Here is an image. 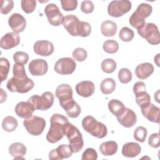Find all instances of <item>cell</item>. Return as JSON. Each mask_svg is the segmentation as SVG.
I'll use <instances>...</instances> for the list:
<instances>
[{
	"mask_svg": "<svg viewBox=\"0 0 160 160\" xmlns=\"http://www.w3.org/2000/svg\"><path fill=\"white\" fill-rule=\"evenodd\" d=\"M12 72L13 77L9 79L6 84V87L9 91L24 94L34 88V83L27 76L24 66H15L12 69Z\"/></svg>",
	"mask_w": 160,
	"mask_h": 160,
	"instance_id": "1",
	"label": "cell"
},
{
	"mask_svg": "<svg viewBox=\"0 0 160 160\" xmlns=\"http://www.w3.org/2000/svg\"><path fill=\"white\" fill-rule=\"evenodd\" d=\"M51 126L46 134V139L50 143H56L65 136L68 125V119L59 114H54L50 118Z\"/></svg>",
	"mask_w": 160,
	"mask_h": 160,
	"instance_id": "2",
	"label": "cell"
},
{
	"mask_svg": "<svg viewBox=\"0 0 160 160\" xmlns=\"http://www.w3.org/2000/svg\"><path fill=\"white\" fill-rule=\"evenodd\" d=\"M62 25L66 30L72 36L88 37L91 32L90 24L86 21H80L77 16L68 14L64 18Z\"/></svg>",
	"mask_w": 160,
	"mask_h": 160,
	"instance_id": "3",
	"label": "cell"
},
{
	"mask_svg": "<svg viewBox=\"0 0 160 160\" xmlns=\"http://www.w3.org/2000/svg\"><path fill=\"white\" fill-rule=\"evenodd\" d=\"M82 126L86 132L99 139L104 138L108 134L107 127L91 116H87L82 119Z\"/></svg>",
	"mask_w": 160,
	"mask_h": 160,
	"instance_id": "4",
	"label": "cell"
},
{
	"mask_svg": "<svg viewBox=\"0 0 160 160\" xmlns=\"http://www.w3.org/2000/svg\"><path fill=\"white\" fill-rule=\"evenodd\" d=\"M152 11V6L147 3L140 4L136 10L129 18V24L137 30L142 28L145 22V19L149 17Z\"/></svg>",
	"mask_w": 160,
	"mask_h": 160,
	"instance_id": "5",
	"label": "cell"
},
{
	"mask_svg": "<svg viewBox=\"0 0 160 160\" xmlns=\"http://www.w3.org/2000/svg\"><path fill=\"white\" fill-rule=\"evenodd\" d=\"M69 141V146L71 148L73 152H78L81 151L84 146L82 136L77 127L71 123H69L65 132Z\"/></svg>",
	"mask_w": 160,
	"mask_h": 160,
	"instance_id": "6",
	"label": "cell"
},
{
	"mask_svg": "<svg viewBox=\"0 0 160 160\" xmlns=\"http://www.w3.org/2000/svg\"><path fill=\"white\" fill-rule=\"evenodd\" d=\"M54 96L49 91L44 92L41 96L34 94L31 96L28 101L31 102L35 110L46 111L49 109L54 103Z\"/></svg>",
	"mask_w": 160,
	"mask_h": 160,
	"instance_id": "7",
	"label": "cell"
},
{
	"mask_svg": "<svg viewBox=\"0 0 160 160\" xmlns=\"http://www.w3.org/2000/svg\"><path fill=\"white\" fill-rule=\"evenodd\" d=\"M140 36L152 45H157L160 43V33L158 26L152 22L146 23L144 26L137 30Z\"/></svg>",
	"mask_w": 160,
	"mask_h": 160,
	"instance_id": "8",
	"label": "cell"
},
{
	"mask_svg": "<svg viewBox=\"0 0 160 160\" xmlns=\"http://www.w3.org/2000/svg\"><path fill=\"white\" fill-rule=\"evenodd\" d=\"M23 125L30 134L39 136L42 134L46 127V121L43 118L31 116L24 120Z\"/></svg>",
	"mask_w": 160,
	"mask_h": 160,
	"instance_id": "9",
	"label": "cell"
},
{
	"mask_svg": "<svg viewBox=\"0 0 160 160\" xmlns=\"http://www.w3.org/2000/svg\"><path fill=\"white\" fill-rule=\"evenodd\" d=\"M131 8L132 4L129 1H112L108 6V12L112 17L119 18L128 12Z\"/></svg>",
	"mask_w": 160,
	"mask_h": 160,
	"instance_id": "10",
	"label": "cell"
},
{
	"mask_svg": "<svg viewBox=\"0 0 160 160\" xmlns=\"http://www.w3.org/2000/svg\"><path fill=\"white\" fill-rule=\"evenodd\" d=\"M48 22L53 26H59L62 23L64 16L60 12L58 6L54 3L48 4L44 9Z\"/></svg>",
	"mask_w": 160,
	"mask_h": 160,
	"instance_id": "11",
	"label": "cell"
},
{
	"mask_svg": "<svg viewBox=\"0 0 160 160\" xmlns=\"http://www.w3.org/2000/svg\"><path fill=\"white\" fill-rule=\"evenodd\" d=\"M76 68V63L71 58H62L59 59L54 64V71L61 75L73 73Z\"/></svg>",
	"mask_w": 160,
	"mask_h": 160,
	"instance_id": "12",
	"label": "cell"
},
{
	"mask_svg": "<svg viewBox=\"0 0 160 160\" xmlns=\"http://www.w3.org/2000/svg\"><path fill=\"white\" fill-rule=\"evenodd\" d=\"M28 69L29 72L32 76H43L48 72V62L42 59H33L29 62Z\"/></svg>",
	"mask_w": 160,
	"mask_h": 160,
	"instance_id": "13",
	"label": "cell"
},
{
	"mask_svg": "<svg viewBox=\"0 0 160 160\" xmlns=\"http://www.w3.org/2000/svg\"><path fill=\"white\" fill-rule=\"evenodd\" d=\"M8 24L11 29L16 33L22 32L26 26V21L19 13L12 14L8 19Z\"/></svg>",
	"mask_w": 160,
	"mask_h": 160,
	"instance_id": "14",
	"label": "cell"
},
{
	"mask_svg": "<svg viewBox=\"0 0 160 160\" xmlns=\"http://www.w3.org/2000/svg\"><path fill=\"white\" fill-rule=\"evenodd\" d=\"M72 89L71 87L67 84L59 85L55 91V95L59 99L60 106L72 99Z\"/></svg>",
	"mask_w": 160,
	"mask_h": 160,
	"instance_id": "15",
	"label": "cell"
},
{
	"mask_svg": "<svg viewBox=\"0 0 160 160\" xmlns=\"http://www.w3.org/2000/svg\"><path fill=\"white\" fill-rule=\"evenodd\" d=\"M73 151L68 144H61L57 148L51 150L49 153V159L51 160L63 159L72 156Z\"/></svg>",
	"mask_w": 160,
	"mask_h": 160,
	"instance_id": "16",
	"label": "cell"
},
{
	"mask_svg": "<svg viewBox=\"0 0 160 160\" xmlns=\"http://www.w3.org/2000/svg\"><path fill=\"white\" fill-rule=\"evenodd\" d=\"M34 52L41 56H49L54 52L52 43L47 40L37 41L33 46Z\"/></svg>",
	"mask_w": 160,
	"mask_h": 160,
	"instance_id": "17",
	"label": "cell"
},
{
	"mask_svg": "<svg viewBox=\"0 0 160 160\" xmlns=\"http://www.w3.org/2000/svg\"><path fill=\"white\" fill-rule=\"evenodd\" d=\"M19 42V36L14 32H9L1 38L0 46L3 49H9L17 46Z\"/></svg>",
	"mask_w": 160,
	"mask_h": 160,
	"instance_id": "18",
	"label": "cell"
},
{
	"mask_svg": "<svg viewBox=\"0 0 160 160\" xmlns=\"http://www.w3.org/2000/svg\"><path fill=\"white\" fill-rule=\"evenodd\" d=\"M117 119L121 125L126 128H129L136 123L137 116L132 109L126 108L124 112L121 116L117 117Z\"/></svg>",
	"mask_w": 160,
	"mask_h": 160,
	"instance_id": "19",
	"label": "cell"
},
{
	"mask_svg": "<svg viewBox=\"0 0 160 160\" xmlns=\"http://www.w3.org/2000/svg\"><path fill=\"white\" fill-rule=\"evenodd\" d=\"M35 111L33 106L29 101H21L15 107V112L21 118L26 119L32 116Z\"/></svg>",
	"mask_w": 160,
	"mask_h": 160,
	"instance_id": "20",
	"label": "cell"
},
{
	"mask_svg": "<svg viewBox=\"0 0 160 160\" xmlns=\"http://www.w3.org/2000/svg\"><path fill=\"white\" fill-rule=\"evenodd\" d=\"M141 110L143 116L149 121L155 123L159 122L160 109L159 107L153 104H150L146 107L141 109Z\"/></svg>",
	"mask_w": 160,
	"mask_h": 160,
	"instance_id": "21",
	"label": "cell"
},
{
	"mask_svg": "<svg viewBox=\"0 0 160 160\" xmlns=\"http://www.w3.org/2000/svg\"><path fill=\"white\" fill-rule=\"evenodd\" d=\"M95 91V86L91 81H83L78 82L76 86L77 94L82 97L88 98L92 96Z\"/></svg>",
	"mask_w": 160,
	"mask_h": 160,
	"instance_id": "22",
	"label": "cell"
},
{
	"mask_svg": "<svg viewBox=\"0 0 160 160\" xmlns=\"http://www.w3.org/2000/svg\"><path fill=\"white\" fill-rule=\"evenodd\" d=\"M154 66L149 62H144L138 65L135 69V74L139 79H145L154 72Z\"/></svg>",
	"mask_w": 160,
	"mask_h": 160,
	"instance_id": "23",
	"label": "cell"
},
{
	"mask_svg": "<svg viewBox=\"0 0 160 160\" xmlns=\"http://www.w3.org/2000/svg\"><path fill=\"white\" fill-rule=\"evenodd\" d=\"M141 151V146L136 142H129L124 144L122 148V154L127 158H134Z\"/></svg>",
	"mask_w": 160,
	"mask_h": 160,
	"instance_id": "24",
	"label": "cell"
},
{
	"mask_svg": "<svg viewBox=\"0 0 160 160\" xmlns=\"http://www.w3.org/2000/svg\"><path fill=\"white\" fill-rule=\"evenodd\" d=\"M66 111L67 115L71 118H78L81 111L79 105L74 100V99L64 103L61 106Z\"/></svg>",
	"mask_w": 160,
	"mask_h": 160,
	"instance_id": "25",
	"label": "cell"
},
{
	"mask_svg": "<svg viewBox=\"0 0 160 160\" xmlns=\"http://www.w3.org/2000/svg\"><path fill=\"white\" fill-rule=\"evenodd\" d=\"M26 151V147L21 142H14L9 147V152L14 159H24Z\"/></svg>",
	"mask_w": 160,
	"mask_h": 160,
	"instance_id": "26",
	"label": "cell"
},
{
	"mask_svg": "<svg viewBox=\"0 0 160 160\" xmlns=\"http://www.w3.org/2000/svg\"><path fill=\"white\" fill-rule=\"evenodd\" d=\"M118 144L114 141H109L101 143L99 146L101 153L106 156H112L115 154L118 151Z\"/></svg>",
	"mask_w": 160,
	"mask_h": 160,
	"instance_id": "27",
	"label": "cell"
},
{
	"mask_svg": "<svg viewBox=\"0 0 160 160\" xmlns=\"http://www.w3.org/2000/svg\"><path fill=\"white\" fill-rule=\"evenodd\" d=\"M108 106L109 111L113 115L116 116V118L121 116L124 112L126 109V108L121 101L115 99L110 100L108 102Z\"/></svg>",
	"mask_w": 160,
	"mask_h": 160,
	"instance_id": "28",
	"label": "cell"
},
{
	"mask_svg": "<svg viewBox=\"0 0 160 160\" xmlns=\"http://www.w3.org/2000/svg\"><path fill=\"white\" fill-rule=\"evenodd\" d=\"M117 29L118 26L112 21H104L101 25V33L106 37H111L115 35L117 32Z\"/></svg>",
	"mask_w": 160,
	"mask_h": 160,
	"instance_id": "29",
	"label": "cell"
},
{
	"mask_svg": "<svg viewBox=\"0 0 160 160\" xmlns=\"http://www.w3.org/2000/svg\"><path fill=\"white\" fill-rule=\"evenodd\" d=\"M116 89V82L111 78L103 79L100 84L101 91L104 94H109L112 93Z\"/></svg>",
	"mask_w": 160,
	"mask_h": 160,
	"instance_id": "30",
	"label": "cell"
},
{
	"mask_svg": "<svg viewBox=\"0 0 160 160\" xmlns=\"http://www.w3.org/2000/svg\"><path fill=\"white\" fill-rule=\"evenodd\" d=\"M18 126L17 119L11 116H8L4 118L2 122V129L7 132L14 131Z\"/></svg>",
	"mask_w": 160,
	"mask_h": 160,
	"instance_id": "31",
	"label": "cell"
},
{
	"mask_svg": "<svg viewBox=\"0 0 160 160\" xmlns=\"http://www.w3.org/2000/svg\"><path fill=\"white\" fill-rule=\"evenodd\" d=\"M136 102L141 109L144 108L151 104V97L146 91L141 92L136 95Z\"/></svg>",
	"mask_w": 160,
	"mask_h": 160,
	"instance_id": "32",
	"label": "cell"
},
{
	"mask_svg": "<svg viewBox=\"0 0 160 160\" xmlns=\"http://www.w3.org/2000/svg\"><path fill=\"white\" fill-rule=\"evenodd\" d=\"M10 63L8 59L5 58H0V77L1 81L2 82L7 79L8 73L9 72Z\"/></svg>",
	"mask_w": 160,
	"mask_h": 160,
	"instance_id": "33",
	"label": "cell"
},
{
	"mask_svg": "<svg viewBox=\"0 0 160 160\" xmlns=\"http://www.w3.org/2000/svg\"><path fill=\"white\" fill-rule=\"evenodd\" d=\"M116 62L114 60L111 58L105 59L101 62V68L103 72L110 74L113 72L116 69Z\"/></svg>",
	"mask_w": 160,
	"mask_h": 160,
	"instance_id": "34",
	"label": "cell"
},
{
	"mask_svg": "<svg viewBox=\"0 0 160 160\" xmlns=\"http://www.w3.org/2000/svg\"><path fill=\"white\" fill-rule=\"evenodd\" d=\"M103 50L109 54H114L119 49L118 43L112 39H109L104 41L102 45Z\"/></svg>",
	"mask_w": 160,
	"mask_h": 160,
	"instance_id": "35",
	"label": "cell"
},
{
	"mask_svg": "<svg viewBox=\"0 0 160 160\" xmlns=\"http://www.w3.org/2000/svg\"><path fill=\"white\" fill-rule=\"evenodd\" d=\"M132 75L131 71L128 68H122L118 72L119 81L122 84H127L132 80Z\"/></svg>",
	"mask_w": 160,
	"mask_h": 160,
	"instance_id": "36",
	"label": "cell"
},
{
	"mask_svg": "<svg viewBox=\"0 0 160 160\" xmlns=\"http://www.w3.org/2000/svg\"><path fill=\"white\" fill-rule=\"evenodd\" d=\"M134 36V31L128 27H123L119 32V38L124 42H129Z\"/></svg>",
	"mask_w": 160,
	"mask_h": 160,
	"instance_id": "37",
	"label": "cell"
},
{
	"mask_svg": "<svg viewBox=\"0 0 160 160\" xmlns=\"http://www.w3.org/2000/svg\"><path fill=\"white\" fill-rule=\"evenodd\" d=\"M148 131L146 128L143 126H138L134 131L133 136L135 140L140 142H144L146 140Z\"/></svg>",
	"mask_w": 160,
	"mask_h": 160,
	"instance_id": "38",
	"label": "cell"
},
{
	"mask_svg": "<svg viewBox=\"0 0 160 160\" xmlns=\"http://www.w3.org/2000/svg\"><path fill=\"white\" fill-rule=\"evenodd\" d=\"M21 8L22 11L27 13H32L36 8V1L34 0H22L21 1Z\"/></svg>",
	"mask_w": 160,
	"mask_h": 160,
	"instance_id": "39",
	"label": "cell"
},
{
	"mask_svg": "<svg viewBox=\"0 0 160 160\" xmlns=\"http://www.w3.org/2000/svg\"><path fill=\"white\" fill-rule=\"evenodd\" d=\"M88 56V52L86 50L82 48H78L75 49L72 52L73 59L78 62L84 61Z\"/></svg>",
	"mask_w": 160,
	"mask_h": 160,
	"instance_id": "40",
	"label": "cell"
},
{
	"mask_svg": "<svg viewBox=\"0 0 160 160\" xmlns=\"http://www.w3.org/2000/svg\"><path fill=\"white\" fill-rule=\"evenodd\" d=\"M13 60L16 63L26 64L29 60V55L24 51H17L13 54Z\"/></svg>",
	"mask_w": 160,
	"mask_h": 160,
	"instance_id": "41",
	"label": "cell"
},
{
	"mask_svg": "<svg viewBox=\"0 0 160 160\" xmlns=\"http://www.w3.org/2000/svg\"><path fill=\"white\" fill-rule=\"evenodd\" d=\"M61 7L65 11H71L76 9L78 6V1L76 0H61Z\"/></svg>",
	"mask_w": 160,
	"mask_h": 160,
	"instance_id": "42",
	"label": "cell"
},
{
	"mask_svg": "<svg viewBox=\"0 0 160 160\" xmlns=\"http://www.w3.org/2000/svg\"><path fill=\"white\" fill-rule=\"evenodd\" d=\"M14 8V1L12 0H2L0 12L3 14H8Z\"/></svg>",
	"mask_w": 160,
	"mask_h": 160,
	"instance_id": "43",
	"label": "cell"
},
{
	"mask_svg": "<svg viewBox=\"0 0 160 160\" xmlns=\"http://www.w3.org/2000/svg\"><path fill=\"white\" fill-rule=\"evenodd\" d=\"M98 159V153L96 151L91 148H87L82 154V160H96Z\"/></svg>",
	"mask_w": 160,
	"mask_h": 160,
	"instance_id": "44",
	"label": "cell"
},
{
	"mask_svg": "<svg viewBox=\"0 0 160 160\" xmlns=\"http://www.w3.org/2000/svg\"><path fill=\"white\" fill-rule=\"evenodd\" d=\"M160 144V135L159 132L153 133L148 138V144L153 148H158L159 147Z\"/></svg>",
	"mask_w": 160,
	"mask_h": 160,
	"instance_id": "45",
	"label": "cell"
},
{
	"mask_svg": "<svg viewBox=\"0 0 160 160\" xmlns=\"http://www.w3.org/2000/svg\"><path fill=\"white\" fill-rule=\"evenodd\" d=\"M94 9V4L91 1H83L81 4V10L85 14H90L93 12Z\"/></svg>",
	"mask_w": 160,
	"mask_h": 160,
	"instance_id": "46",
	"label": "cell"
},
{
	"mask_svg": "<svg viewBox=\"0 0 160 160\" xmlns=\"http://www.w3.org/2000/svg\"><path fill=\"white\" fill-rule=\"evenodd\" d=\"M146 84L142 81H137L136 83H134L132 88L134 95H136L141 92L146 91Z\"/></svg>",
	"mask_w": 160,
	"mask_h": 160,
	"instance_id": "47",
	"label": "cell"
}]
</instances>
